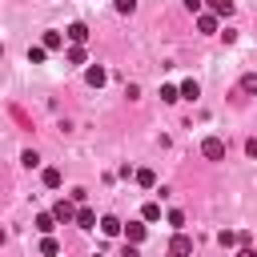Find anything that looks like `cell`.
Returning <instances> with one entry per match:
<instances>
[{
	"mask_svg": "<svg viewBox=\"0 0 257 257\" xmlns=\"http://www.w3.org/2000/svg\"><path fill=\"white\" fill-rule=\"evenodd\" d=\"M237 257H257V249H253V245H241V249H237Z\"/></svg>",
	"mask_w": 257,
	"mask_h": 257,
	"instance_id": "28",
	"label": "cell"
},
{
	"mask_svg": "<svg viewBox=\"0 0 257 257\" xmlns=\"http://www.w3.org/2000/svg\"><path fill=\"white\" fill-rule=\"evenodd\" d=\"M141 221H161V205L157 201H145L141 205Z\"/></svg>",
	"mask_w": 257,
	"mask_h": 257,
	"instance_id": "13",
	"label": "cell"
},
{
	"mask_svg": "<svg viewBox=\"0 0 257 257\" xmlns=\"http://www.w3.org/2000/svg\"><path fill=\"white\" fill-rule=\"evenodd\" d=\"M133 177H137V185H141V189H157V173H153V169H137Z\"/></svg>",
	"mask_w": 257,
	"mask_h": 257,
	"instance_id": "10",
	"label": "cell"
},
{
	"mask_svg": "<svg viewBox=\"0 0 257 257\" xmlns=\"http://www.w3.org/2000/svg\"><path fill=\"white\" fill-rule=\"evenodd\" d=\"M92 257H104V253H92Z\"/></svg>",
	"mask_w": 257,
	"mask_h": 257,
	"instance_id": "31",
	"label": "cell"
},
{
	"mask_svg": "<svg viewBox=\"0 0 257 257\" xmlns=\"http://www.w3.org/2000/svg\"><path fill=\"white\" fill-rule=\"evenodd\" d=\"M84 80H88V84H92V88H100V84H104V80H108V72H104V68H100V64H88V68H84Z\"/></svg>",
	"mask_w": 257,
	"mask_h": 257,
	"instance_id": "7",
	"label": "cell"
},
{
	"mask_svg": "<svg viewBox=\"0 0 257 257\" xmlns=\"http://www.w3.org/2000/svg\"><path fill=\"white\" fill-rule=\"evenodd\" d=\"M76 225H80V229H92V225H96V213L80 205V209H76Z\"/></svg>",
	"mask_w": 257,
	"mask_h": 257,
	"instance_id": "14",
	"label": "cell"
},
{
	"mask_svg": "<svg viewBox=\"0 0 257 257\" xmlns=\"http://www.w3.org/2000/svg\"><path fill=\"white\" fill-rule=\"evenodd\" d=\"M40 44H44L48 52H56V48H64V36H60V32H44V40H40Z\"/></svg>",
	"mask_w": 257,
	"mask_h": 257,
	"instance_id": "17",
	"label": "cell"
},
{
	"mask_svg": "<svg viewBox=\"0 0 257 257\" xmlns=\"http://www.w3.org/2000/svg\"><path fill=\"white\" fill-rule=\"evenodd\" d=\"M241 92L257 96V76H253V72H245V76H241Z\"/></svg>",
	"mask_w": 257,
	"mask_h": 257,
	"instance_id": "22",
	"label": "cell"
},
{
	"mask_svg": "<svg viewBox=\"0 0 257 257\" xmlns=\"http://www.w3.org/2000/svg\"><path fill=\"white\" fill-rule=\"evenodd\" d=\"M120 229H124V225H120L116 217H100V233H104V237H116Z\"/></svg>",
	"mask_w": 257,
	"mask_h": 257,
	"instance_id": "15",
	"label": "cell"
},
{
	"mask_svg": "<svg viewBox=\"0 0 257 257\" xmlns=\"http://www.w3.org/2000/svg\"><path fill=\"white\" fill-rule=\"evenodd\" d=\"M185 8H189L193 16H201V0H185Z\"/></svg>",
	"mask_w": 257,
	"mask_h": 257,
	"instance_id": "27",
	"label": "cell"
},
{
	"mask_svg": "<svg viewBox=\"0 0 257 257\" xmlns=\"http://www.w3.org/2000/svg\"><path fill=\"white\" fill-rule=\"evenodd\" d=\"M201 153H205L209 161H225V141H221V137H205V141H201Z\"/></svg>",
	"mask_w": 257,
	"mask_h": 257,
	"instance_id": "2",
	"label": "cell"
},
{
	"mask_svg": "<svg viewBox=\"0 0 257 257\" xmlns=\"http://www.w3.org/2000/svg\"><path fill=\"white\" fill-rule=\"evenodd\" d=\"M4 237H8V233H4V229H0V245H4Z\"/></svg>",
	"mask_w": 257,
	"mask_h": 257,
	"instance_id": "30",
	"label": "cell"
},
{
	"mask_svg": "<svg viewBox=\"0 0 257 257\" xmlns=\"http://www.w3.org/2000/svg\"><path fill=\"white\" fill-rule=\"evenodd\" d=\"M161 100H165V104L181 100V88H177V84H161Z\"/></svg>",
	"mask_w": 257,
	"mask_h": 257,
	"instance_id": "19",
	"label": "cell"
},
{
	"mask_svg": "<svg viewBox=\"0 0 257 257\" xmlns=\"http://www.w3.org/2000/svg\"><path fill=\"white\" fill-rule=\"evenodd\" d=\"M52 217H56V225H76V201H56L52 205Z\"/></svg>",
	"mask_w": 257,
	"mask_h": 257,
	"instance_id": "1",
	"label": "cell"
},
{
	"mask_svg": "<svg viewBox=\"0 0 257 257\" xmlns=\"http://www.w3.org/2000/svg\"><path fill=\"white\" fill-rule=\"evenodd\" d=\"M145 233H149V229H145L141 221H128V225H124V245H141Z\"/></svg>",
	"mask_w": 257,
	"mask_h": 257,
	"instance_id": "4",
	"label": "cell"
},
{
	"mask_svg": "<svg viewBox=\"0 0 257 257\" xmlns=\"http://www.w3.org/2000/svg\"><path fill=\"white\" fill-rule=\"evenodd\" d=\"M64 60H68V64H84V60H88L84 44H68V48H64Z\"/></svg>",
	"mask_w": 257,
	"mask_h": 257,
	"instance_id": "8",
	"label": "cell"
},
{
	"mask_svg": "<svg viewBox=\"0 0 257 257\" xmlns=\"http://www.w3.org/2000/svg\"><path fill=\"white\" fill-rule=\"evenodd\" d=\"M169 253H173V257H189V253H193V237L177 233V237H173V245H169Z\"/></svg>",
	"mask_w": 257,
	"mask_h": 257,
	"instance_id": "5",
	"label": "cell"
},
{
	"mask_svg": "<svg viewBox=\"0 0 257 257\" xmlns=\"http://www.w3.org/2000/svg\"><path fill=\"white\" fill-rule=\"evenodd\" d=\"M36 229H40L44 237H52V229H56V217H52V213H36Z\"/></svg>",
	"mask_w": 257,
	"mask_h": 257,
	"instance_id": "11",
	"label": "cell"
},
{
	"mask_svg": "<svg viewBox=\"0 0 257 257\" xmlns=\"http://www.w3.org/2000/svg\"><path fill=\"white\" fill-rule=\"evenodd\" d=\"M209 12L221 20V16H233V0H209Z\"/></svg>",
	"mask_w": 257,
	"mask_h": 257,
	"instance_id": "12",
	"label": "cell"
},
{
	"mask_svg": "<svg viewBox=\"0 0 257 257\" xmlns=\"http://www.w3.org/2000/svg\"><path fill=\"white\" fill-rule=\"evenodd\" d=\"M217 241H221L225 249H233V245H241V233H237V229H221V233H217Z\"/></svg>",
	"mask_w": 257,
	"mask_h": 257,
	"instance_id": "16",
	"label": "cell"
},
{
	"mask_svg": "<svg viewBox=\"0 0 257 257\" xmlns=\"http://www.w3.org/2000/svg\"><path fill=\"white\" fill-rule=\"evenodd\" d=\"M245 153H249V157H257V137H253V141H245Z\"/></svg>",
	"mask_w": 257,
	"mask_h": 257,
	"instance_id": "29",
	"label": "cell"
},
{
	"mask_svg": "<svg viewBox=\"0 0 257 257\" xmlns=\"http://www.w3.org/2000/svg\"><path fill=\"white\" fill-rule=\"evenodd\" d=\"M64 36H68L72 44H84V40H88V24H84V20H72V24L64 28Z\"/></svg>",
	"mask_w": 257,
	"mask_h": 257,
	"instance_id": "3",
	"label": "cell"
},
{
	"mask_svg": "<svg viewBox=\"0 0 257 257\" xmlns=\"http://www.w3.org/2000/svg\"><path fill=\"white\" fill-rule=\"evenodd\" d=\"M112 8H116L120 16H133V12H137V0H112Z\"/></svg>",
	"mask_w": 257,
	"mask_h": 257,
	"instance_id": "23",
	"label": "cell"
},
{
	"mask_svg": "<svg viewBox=\"0 0 257 257\" xmlns=\"http://www.w3.org/2000/svg\"><path fill=\"white\" fill-rule=\"evenodd\" d=\"M169 257H173V253H169Z\"/></svg>",
	"mask_w": 257,
	"mask_h": 257,
	"instance_id": "32",
	"label": "cell"
},
{
	"mask_svg": "<svg viewBox=\"0 0 257 257\" xmlns=\"http://www.w3.org/2000/svg\"><path fill=\"white\" fill-rule=\"evenodd\" d=\"M120 257H141V245H124V249H120Z\"/></svg>",
	"mask_w": 257,
	"mask_h": 257,
	"instance_id": "26",
	"label": "cell"
},
{
	"mask_svg": "<svg viewBox=\"0 0 257 257\" xmlns=\"http://www.w3.org/2000/svg\"><path fill=\"white\" fill-rule=\"evenodd\" d=\"M44 60H48V48L44 44H32L28 48V64H44Z\"/></svg>",
	"mask_w": 257,
	"mask_h": 257,
	"instance_id": "18",
	"label": "cell"
},
{
	"mask_svg": "<svg viewBox=\"0 0 257 257\" xmlns=\"http://www.w3.org/2000/svg\"><path fill=\"white\" fill-rule=\"evenodd\" d=\"M20 161H24V169H36V165H40V157H36V153H32V149H28V153H24V157H20Z\"/></svg>",
	"mask_w": 257,
	"mask_h": 257,
	"instance_id": "25",
	"label": "cell"
},
{
	"mask_svg": "<svg viewBox=\"0 0 257 257\" xmlns=\"http://www.w3.org/2000/svg\"><path fill=\"white\" fill-rule=\"evenodd\" d=\"M56 253H60L56 237H44V241H40V257H56Z\"/></svg>",
	"mask_w": 257,
	"mask_h": 257,
	"instance_id": "21",
	"label": "cell"
},
{
	"mask_svg": "<svg viewBox=\"0 0 257 257\" xmlns=\"http://www.w3.org/2000/svg\"><path fill=\"white\" fill-rule=\"evenodd\" d=\"M169 225L181 233V225H185V213H181V209H169Z\"/></svg>",
	"mask_w": 257,
	"mask_h": 257,
	"instance_id": "24",
	"label": "cell"
},
{
	"mask_svg": "<svg viewBox=\"0 0 257 257\" xmlns=\"http://www.w3.org/2000/svg\"><path fill=\"white\" fill-rule=\"evenodd\" d=\"M197 28H201V32H205V36H213V32H217V28H221V20H217V16H213V12H201V16H197Z\"/></svg>",
	"mask_w": 257,
	"mask_h": 257,
	"instance_id": "6",
	"label": "cell"
},
{
	"mask_svg": "<svg viewBox=\"0 0 257 257\" xmlns=\"http://www.w3.org/2000/svg\"><path fill=\"white\" fill-rule=\"evenodd\" d=\"M60 169H44V189H60Z\"/></svg>",
	"mask_w": 257,
	"mask_h": 257,
	"instance_id": "20",
	"label": "cell"
},
{
	"mask_svg": "<svg viewBox=\"0 0 257 257\" xmlns=\"http://www.w3.org/2000/svg\"><path fill=\"white\" fill-rule=\"evenodd\" d=\"M177 88H181V100H197V96H201V84H197L193 76H189V80H181Z\"/></svg>",
	"mask_w": 257,
	"mask_h": 257,
	"instance_id": "9",
	"label": "cell"
}]
</instances>
